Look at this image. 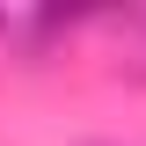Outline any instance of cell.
<instances>
[{
    "mask_svg": "<svg viewBox=\"0 0 146 146\" xmlns=\"http://www.w3.org/2000/svg\"><path fill=\"white\" fill-rule=\"evenodd\" d=\"M0 36H7V15H0Z\"/></svg>",
    "mask_w": 146,
    "mask_h": 146,
    "instance_id": "cell-1",
    "label": "cell"
}]
</instances>
